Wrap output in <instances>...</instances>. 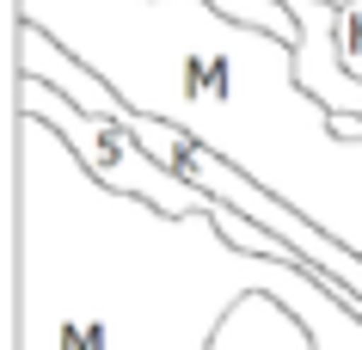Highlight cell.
<instances>
[{"instance_id": "cell-1", "label": "cell", "mask_w": 362, "mask_h": 350, "mask_svg": "<svg viewBox=\"0 0 362 350\" xmlns=\"http://www.w3.org/2000/svg\"><path fill=\"white\" fill-rule=\"evenodd\" d=\"M258 289L301 313L332 283L233 246L215 203L166 215L111 191L56 123L13 111V350H209Z\"/></svg>"}, {"instance_id": "cell-2", "label": "cell", "mask_w": 362, "mask_h": 350, "mask_svg": "<svg viewBox=\"0 0 362 350\" xmlns=\"http://www.w3.org/2000/svg\"><path fill=\"white\" fill-rule=\"evenodd\" d=\"M13 19L43 25L135 111L178 123L362 252V136L301 86L295 37L215 0H13Z\"/></svg>"}, {"instance_id": "cell-3", "label": "cell", "mask_w": 362, "mask_h": 350, "mask_svg": "<svg viewBox=\"0 0 362 350\" xmlns=\"http://www.w3.org/2000/svg\"><path fill=\"white\" fill-rule=\"evenodd\" d=\"M13 111H37L43 123H56L62 136H68V148L86 160V173L105 178L111 191L148 197V203H160L166 215H191V209H203V203H209L191 178L172 173L166 160H160L148 141L135 136L129 117L86 111V105H74L68 93H56V86H49V80H37V74H13Z\"/></svg>"}, {"instance_id": "cell-4", "label": "cell", "mask_w": 362, "mask_h": 350, "mask_svg": "<svg viewBox=\"0 0 362 350\" xmlns=\"http://www.w3.org/2000/svg\"><path fill=\"white\" fill-rule=\"evenodd\" d=\"M209 350H313V332L295 320L288 301H276L270 289H258L221 320V332H215Z\"/></svg>"}, {"instance_id": "cell-5", "label": "cell", "mask_w": 362, "mask_h": 350, "mask_svg": "<svg viewBox=\"0 0 362 350\" xmlns=\"http://www.w3.org/2000/svg\"><path fill=\"white\" fill-rule=\"evenodd\" d=\"M338 56L350 74H362V0H350L338 13Z\"/></svg>"}]
</instances>
